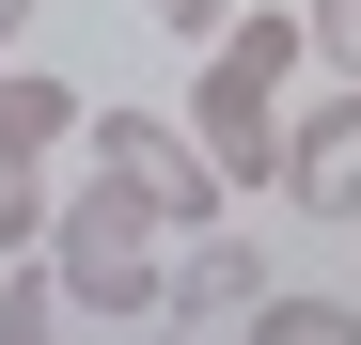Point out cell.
I'll list each match as a JSON object with an SVG mask.
<instances>
[{"instance_id": "6", "label": "cell", "mask_w": 361, "mask_h": 345, "mask_svg": "<svg viewBox=\"0 0 361 345\" xmlns=\"http://www.w3.org/2000/svg\"><path fill=\"white\" fill-rule=\"evenodd\" d=\"M63 142H79V79L0 63V157H63Z\"/></svg>"}, {"instance_id": "11", "label": "cell", "mask_w": 361, "mask_h": 345, "mask_svg": "<svg viewBox=\"0 0 361 345\" xmlns=\"http://www.w3.org/2000/svg\"><path fill=\"white\" fill-rule=\"evenodd\" d=\"M142 16H157L173 47H220V32H235V0H142Z\"/></svg>"}, {"instance_id": "12", "label": "cell", "mask_w": 361, "mask_h": 345, "mask_svg": "<svg viewBox=\"0 0 361 345\" xmlns=\"http://www.w3.org/2000/svg\"><path fill=\"white\" fill-rule=\"evenodd\" d=\"M32 16H47V0H0V63H16V32H32Z\"/></svg>"}, {"instance_id": "3", "label": "cell", "mask_w": 361, "mask_h": 345, "mask_svg": "<svg viewBox=\"0 0 361 345\" xmlns=\"http://www.w3.org/2000/svg\"><path fill=\"white\" fill-rule=\"evenodd\" d=\"M79 142H94V172H126L173 236H220V204H235V189L204 172V142H189V126H157V110H110V126H94V110H79Z\"/></svg>"}, {"instance_id": "1", "label": "cell", "mask_w": 361, "mask_h": 345, "mask_svg": "<svg viewBox=\"0 0 361 345\" xmlns=\"http://www.w3.org/2000/svg\"><path fill=\"white\" fill-rule=\"evenodd\" d=\"M298 63H314V47H298V0H235V32L204 47L189 110H173V126L204 142L220 189H267V172H283V94H298Z\"/></svg>"}, {"instance_id": "2", "label": "cell", "mask_w": 361, "mask_h": 345, "mask_svg": "<svg viewBox=\"0 0 361 345\" xmlns=\"http://www.w3.org/2000/svg\"><path fill=\"white\" fill-rule=\"evenodd\" d=\"M47 282H63V314H94V330H157V267H173V220L126 189V172H79L63 204H47V251H32Z\"/></svg>"}, {"instance_id": "5", "label": "cell", "mask_w": 361, "mask_h": 345, "mask_svg": "<svg viewBox=\"0 0 361 345\" xmlns=\"http://www.w3.org/2000/svg\"><path fill=\"white\" fill-rule=\"evenodd\" d=\"M252 299H267V251H220V236H189V251L157 267V330H235Z\"/></svg>"}, {"instance_id": "4", "label": "cell", "mask_w": 361, "mask_h": 345, "mask_svg": "<svg viewBox=\"0 0 361 345\" xmlns=\"http://www.w3.org/2000/svg\"><path fill=\"white\" fill-rule=\"evenodd\" d=\"M267 189L314 204V220H361V79H330V94L283 110V172H267Z\"/></svg>"}, {"instance_id": "10", "label": "cell", "mask_w": 361, "mask_h": 345, "mask_svg": "<svg viewBox=\"0 0 361 345\" xmlns=\"http://www.w3.org/2000/svg\"><path fill=\"white\" fill-rule=\"evenodd\" d=\"M298 47H314V79H361V0H298Z\"/></svg>"}, {"instance_id": "7", "label": "cell", "mask_w": 361, "mask_h": 345, "mask_svg": "<svg viewBox=\"0 0 361 345\" xmlns=\"http://www.w3.org/2000/svg\"><path fill=\"white\" fill-rule=\"evenodd\" d=\"M235 345H361V299H283L267 282V299L235 314Z\"/></svg>"}, {"instance_id": "13", "label": "cell", "mask_w": 361, "mask_h": 345, "mask_svg": "<svg viewBox=\"0 0 361 345\" xmlns=\"http://www.w3.org/2000/svg\"><path fill=\"white\" fill-rule=\"evenodd\" d=\"M126 345H204V330H126Z\"/></svg>"}, {"instance_id": "9", "label": "cell", "mask_w": 361, "mask_h": 345, "mask_svg": "<svg viewBox=\"0 0 361 345\" xmlns=\"http://www.w3.org/2000/svg\"><path fill=\"white\" fill-rule=\"evenodd\" d=\"M79 314H63V282H47V267H16V282H0V345H63Z\"/></svg>"}, {"instance_id": "8", "label": "cell", "mask_w": 361, "mask_h": 345, "mask_svg": "<svg viewBox=\"0 0 361 345\" xmlns=\"http://www.w3.org/2000/svg\"><path fill=\"white\" fill-rule=\"evenodd\" d=\"M47 204H63L47 157H0V251H47Z\"/></svg>"}]
</instances>
